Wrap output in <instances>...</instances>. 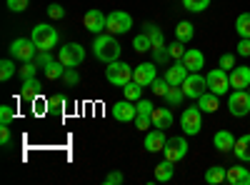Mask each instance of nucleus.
Returning <instances> with one entry per match:
<instances>
[{
    "instance_id": "obj_1",
    "label": "nucleus",
    "mask_w": 250,
    "mask_h": 185,
    "mask_svg": "<svg viewBox=\"0 0 250 185\" xmlns=\"http://www.w3.org/2000/svg\"><path fill=\"white\" fill-rule=\"evenodd\" d=\"M120 43L115 40V35H110V33H105V35H95V40H93V53H95V58L98 60H103V63H113V60H118L120 58Z\"/></svg>"
},
{
    "instance_id": "obj_2",
    "label": "nucleus",
    "mask_w": 250,
    "mask_h": 185,
    "mask_svg": "<svg viewBox=\"0 0 250 185\" xmlns=\"http://www.w3.org/2000/svg\"><path fill=\"white\" fill-rule=\"evenodd\" d=\"M30 38H33V43L38 45V50H53L60 35H58V30H55L53 25L40 23V25H35V28H33Z\"/></svg>"
},
{
    "instance_id": "obj_3",
    "label": "nucleus",
    "mask_w": 250,
    "mask_h": 185,
    "mask_svg": "<svg viewBox=\"0 0 250 185\" xmlns=\"http://www.w3.org/2000/svg\"><path fill=\"white\" fill-rule=\"evenodd\" d=\"M105 78H108L110 85L123 88L125 83L133 80V68L128 63H123V60H113V63H108V68H105Z\"/></svg>"
},
{
    "instance_id": "obj_4",
    "label": "nucleus",
    "mask_w": 250,
    "mask_h": 185,
    "mask_svg": "<svg viewBox=\"0 0 250 185\" xmlns=\"http://www.w3.org/2000/svg\"><path fill=\"white\" fill-rule=\"evenodd\" d=\"M8 50H10V58L23 60V63H28V60H35V55H38V45L33 43V38H30V40H28V38H15Z\"/></svg>"
},
{
    "instance_id": "obj_5",
    "label": "nucleus",
    "mask_w": 250,
    "mask_h": 185,
    "mask_svg": "<svg viewBox=\"0 0 250 185\" xmlns=\"http://www.w3.org/2000/svg\"><path fill=\"white\" fill-rule=\"evenodd\" d=\"M133 28V18L125 13V10H113L108 18H105V30L110 35H123Z\"/></svg>"
},
{
    "instance_id": "obj_6",
    "label": "nucleus",
    "mask_w": 250,
    "mask_h": 185,
    "mask_svg": "<svg viewBox=\"0 0 250 185\" xmlns=\"http://www.w3.org/2000/svg\"><path fill=\"white\" fill-rule=\"evenodd\" d=\"M58 60H60L65 68H78L83 60H85V48H83L80 43H68V45L60 48Z\"/></svg>"
},
{
    "instance_id": "obj_7",
    "label": "nucleus",
    "mask_w": 250,
    "mask_h": 185,
    "mask_svg": "<svg viewBox=\"0 0 250 185\" xmlns=\"http://www.w3.org/2000/svg\"><path fill=\"white\" fill-rule=\"evenodd\" d=\"M180 128L185 135H198L203 130V110L200 108H185L180 115Z\"/></svg>"
},
{
    "instance_id": "obj_8",
    "label": "nucleus",
    "mask_w": 250,
    "mask_h": 185,
    "mask_svg": "<svg viewBox=\"0 0 250 185\" xmlns=\"http://www.w3.org/2000/svg\"><path fill=\"white\" fill-rule=\"evenodd\" d=\"M205 78H208V90H210V93H215V95H225L228 90H230V73L223 70L220 65H218L215 70H210Z\"/></svg>"
},
{
    "instance_id": "obj_9",
    "label": "nucleus",
    "mask_w": 250,
    "mask_h": 185,
    "mask_svg": "<svg viewBox=\"0 0 250 185\" xmlns=\"http://www.w3.org/2000/svg\"><path fill=\"white\" fill-rule=\"evenodd\" d=\"M183 93H185V98L198 100L203 93H208V78H203L200 73H190L183 80Z\"/></svg>"
},
{
    "instance_id": "obj_10",
    "label": "nucleus",
    "mask_w": 250,
    "mask_h": 185,
    "mask_svg": "<svg viewBox=\"0 0 250 185\" xmlns=\"http://www.w3.org/2000/svg\"><path fill=\"white\" fill-rule=\"evenodd\" d=\"M228 108L233 118H245L250 113V93L248 90H235L228 98Z\"/></svg>"
},
{
    "instance_id": "obj_11",
    "label": "nucleus",
    "mask_w": 250,
    "mask_h": 185,
    "mask_svg": "<svg viewBox=\"0 0 250 185\" xmlns=\"http://www.w3.org/2000/svg\"><path fill=\"white\" fill-rule=\"evenodd\" d=\"M163 155H165V160L180 163V160L188 155V140H185L183 135H178V138H168V143H165V148H163Z\"/></svg>"
},
{
    "instance_id": "obj_12",
    "label": "nucleus",
    "mask_w": 250,
    "mask_h": 185,
    "mask_svg": "<svg viewBox=\"0 0 250 185\" xmlns=\"http://www.w3.org/2000/svg\"><path fill=\"white\" fill-rule=\"evenodd\" d=\"M105 18L108 15H103L98 8H93V10H88L85 15H83V28L90 30L93 35H100L103 30H105Z\"/></svg>"
},
{
    "instance_id": "obj_13",
    "label": "nucleus",
    "mask_w": 250,
    "mask_h": 185,
    "mask_svg": "<svg viewBox=\"0 0 250 185\" xmlns=\"http://www.w3.org/2000/svg\"><path fill=\"white\" fill-rule=\"evenodd\" d=\"M155 78H158L155 63H140V65L133 70V80H135V83H140L143 88H150Z\"/></svg>"
},
{
    "instance_id": "obj_14",
    "label": "nucleus",
    "mask_w": 250,
    "mask_h": 185,
    "mask_svg": "<svg viewBox=\"0 0 250 185\" xmlns=\"http://www.w3.org/2000/svg\"><path fill=\"white\" fill-rule=\"evenodd\" d=\"M135 115H138V108L133 100H120L113 105V118L118 123H130V120H135Z\"/></svg>"
},
{
    "instance_id": "obj_15",
    "label": "nucleus",
    "mask_w": 250,
    "mask_h": 185,
    "mask_svg": "<svg viewBox=\"0 0 250 185\" xmlns=\"http://www.w3.org/2000/svg\"><path fill=\"white\" fill-rule=\"evenodd\" d=\"M230 88H235V90L250 88V65H235L230 70Z\"/></svg>"
},
{
    "instance_id": "obj_16",
    "label": "nucleus",
    "mask_w": 250,
    "mask_h": 185,
    "mask_svg": "<svg viewBox=\"0 0 250 185\" xmlns=\"http://www.w3.org/2000/svg\"><path fill=\"white\" fill-rule=\"evenodd\" d=\"M165 143H168V138H165V130L155 128V130H150L148 135H145V150H148V153H163Z\"/></svg>"
},
{
    "instance_id": "obj_17",
    "label": "nucleus",
    "mask_w": 250,
    "mask_h": 185,
    "mask_svg": "<svg viewBox=\"0 0 250 185\" xmlns=\"http://www.w3.org/2000/svg\"><path fill=\"white\" fill-rule=\"evenodd\" d=\"M190 75V70H188L185 65H183V60H175V65H170V68H165V80H168L170 85H183V80Z\"/></svg>"
},
{
    "instance_id": "obj_18",
    "label": "nucleus",
    "mask_w": 250,
    "mask_h": 185,
    "mask_svg": "<svg viewBox=\"0 0 250 185\" xmlns=\"http://www.w3.org/2000/svg\"><path fill=\"white\" fill-rule=\"evenodd\" d=\"M183 65L190 70V73H200V68L205 65V55L198 48H188L183 55Z\"/></svg>"
},
{
    "instance_id": "obj_19",
    "label": "nucleus",
    "mask_w": 250,
    "mask_h": 185,
    "mask_svg": "<svg viewBox=\"0 0 250 185\" xmlns=\"http://www.w3.org/2000/svg\"><path fill=\"white\" fill-rule=\"evenodd\" d=\"M213 145H215L220 153H230V150L235 148V138H233L230 130H218L215 138H213Z\"/></svg>"
},
{
    "instance_id": "obj_20",
    "label": "nucleus",
    "mask_w": 250,
    "mask_h": 185,
    "mask_svg": "<svg viewBox=\"0 0 250 185\" xmlns=\"http://www.w3.org/2000/svg\"><path fill=\"white\" fill-rule=\"evenodd\" d=\"M150 120H153V128L165 130V128L173 125V113H170V108H155L153 115H150Z\"/></svg>"
},
{
    "instance_id": "obj_21",
    "label": "nucleus",
    "mask_w": 250,
    "mask_h": 185,
    "mask_svg": "<svg viewBox=\"0 0 250 185\" xmlns=\"http://www.w3.org/2000/svg\"><path fill=\"white\" fill-rule=\"evenodd\" d=\"M228 183L230 185H250V168H243V165L228 168Z\"/></svg>"
},
{
    "instance_id": "obj_22",
    "label": "nucleus",
    "mask_w": 250,
    "mask_h": 185,
    "mask_svg": "<svg viewBox=\"0 0 250 185\" xmlns=\"http://www.w3.org/2000/svg\"><path fill=\"white\" fill-rule=\"evenodd\" d=\"M143 33L150 38V45H153V50L165 48V38H163V30H160L158 25H153V23H145V25H143Z\"/></svg>"
},
{
    "instance_id": "obj_23",
    "label": "nucleus",
    "mask_w": 250,
    "mask_h": 185,
    "mask_svg": "<svg viewBox=\"0 0 250 185\" xmlns=\"http://www.w3.org/2000/svg\"><path fill=\"white\" fill-rule=\"evenodd\" d=\"M218 98H220V95H215V93H210V90H208V93H203V95L198 98V108H200L203 113H215V110L220 108Z\"/></svg>"
},
{
    "instance_id": "obj_24",
    "label": "nucleus",
    "mask_w": 250,
    "mask_h": 185,
    "mask_svg": "<svg viewBox=\"0 0 250 185\" xmlns=\"http://www.w3.org/2000/svg\"><path fill=\"white\" fill-rule=\"evenodd\" d=\"M193 35H195V25L190 20H180L175 25V40H180V43H190Z\"/></svg>"
},
{
    "instance_id": "obj_25",
    "label": "nucleus",
    "mask_w": 250,
    "mask_h": 185,
    "mask_svg": "<svg viewBox=\"0 0 250 185\" xmlns=\"http://www.w3.org/2000/svg\"><path fill=\"white\" fill-rule=\"evenodd\" d=\"M173 175H175V163L173 160H163L155 165V180L158 183H168Z\"/></svg>"
},
{
    "instance_id": "obj_26",
    "label": "nucleus",
    "mask_w": 250,
    "mask_h": 185,
    "mask_svg": "<svg viewBox=\"0 0 250 185\" xmlns=\"http://www.w3.org/2000/svg\"><path fill=\"white\" fill-rule=\"evenodd\" d=\"M235 158L238 160H243V163H250V133L248 135H240L238 140H235Z\"/></svg>"
},
{
    "instance_id": "obj_27",
    "label": "nucleus",
    "mask_w": 250,
    "mask_h": 185,
    "mask_svg": "<svg viewBox=\"0 0 250 185\" xmlns=\"http://www.w3.org/2000/svg\"><path fill=\"white\" fill-rule=\"evenodd\" d=\"M40 90H43V85H40L38 78L23 80V98H25V100H35V98L40 95Z\"/></svg>"
},
{
    "instance_id": "obj_28",
    "label": "nucleus",
    "mask_w": 250,
    "mask_h": 185,
    "mask_svg": "<svg viewBox=\"0 0 250 185\" xmlns=\"http://www.w3.org/2000/svg\"><path fill=\"white\" fill-rule=\"evenodd\" d=\"M228 180V168H220V165H213L205 170V183L210 185H218V183H225Z\"/></svg>"
},
{
    "instance_id": "obj_29",
    "label": "nucleus",
    "mask_w": 250,
    "mask_h": 185,
    "mask_svg": "<svg viewBox=\"0 0 250 185\" xmlns=\"http://www.w3.org/2000/svg\"><path fill=\"white\" fill-rule=\"evenodd\" d=\"M183 98H185V93H183V85H170V90L165 93V103H168V108H175V105H180L183 103Z\"/></svg>"
},
{
    "instance_id": "obj_30",
    "label": "nucleus",
    "mask_w": 250,
    "mask_h": 185,
    "mask_svg": "<svg viewBox=\"0 0 250 185\" xmlns=\"http://www.w3.org/2000/svg\"><path fill=\"white\" fill-rule=\"evenodd\" d=\"M123 95H125V100L138 103V100H140V95H143V85H140V83H135V80H130V83H125V85H123Z\"/></svg>"
},
{
    "instance_id": "obj_31",
    "label": "nucleus",
    "mask_w": 250,
    "mask_h": 185,
    "mask_svg": "<svg viewBox=\"0 0 250 185\" xmlns=\"http://www.w3.org/2000/svg\"><path fill=\"white\" fill-rule=\"evenodd\" d=\"M43 73H45L48 80H58V78L65 75V65H62L60 60H53V63H48V65L43 68Z\"/></svg>"
},
{
    "instance_id": "obj_32",
    "label": "nucleus",
    "mask_w": 250,
    "mask_h": 185,
    "mask_svg": "<svg viewBox=\"0 0 250 185\" xmlns=\"http://www.w3.org/2000/svg\"><path fill=\"white\" fill-rule=\"evenodd\" d=\"M235 30L240 38H250V13H240L235 20Z\"/></svg>"
},
{
    "instance_id": "obj_33",
    "label": "nucleus",
    "mask_w": 250,
    "mask_h": 185,
    "mask_svg": "<svg viewBox=\"0 0 250 185\" xmlns=\"http://www.w3.org/2000/svg\"><path fill=\"white\" fill-rule=\"evenodd\" d=\"M133 50H135V53H148V50H153V45H150V38L145 35V33L135 35V38H133Z\"/></svg>"
},
{
    "instance_id": "obj_34",
    "label": "nucleus",
    "mask_w": 250,
    "mask_h": 185,
    "mask_svg": "<svg viewBox=\"0 0 250 185\" xmlns=\"http://www.w3.org/2000/svg\"><path fill=\"white\" fill-rule=\"evenodd\" d=\"M183 8L190 13H203L210 8V0H183Z\"/></svg>"
},
{
    "instance_id": "obj_35",
    "label": "nucleus",
    "mask_w": 250,
    "mask_h": 185,
    "mask_svg": "<svg viewBox=\"0 0 250 185\" xmlns=\"http://www.w3.org/2000/svg\"><path fill=\"white\" fill-rule=\"evenodd\" d=\"M15 75V63L10 58H5L3 63H0V80H3V83H8V80Z\"/></svg>"
},
{
    "instance_id": "obj_36",
    "label": "nucleus",
    "mask_w": 250,
    "mask_h": 185,
    "mask_svg": "<svg viewBox=\"0 0 250 185\" xmlns=\"http://www.w3.org/2000/svg\"><path fill=\"white\" fill-rule=\"evenodd\" d=\"M150 90H153L158 98H165V93L170 90V83H168L165 78H155V80H153V85H150Z\"/></svg>"
},
{
    "instance_id": "obj_37",
    "label": "nucleus",
    "mask_w": 250,
    "mask_h": 185,
    "mask_svg": "<svg viewBox=\"0 0 250 185\" xmlns=\"http://www.w3.org/2000/svg\"><path fill=\"white\" fill-rule=\"evenodd\" d=\"M38 70H40V68L35 65V60H28V63H23V68H20L18 73H20V78H23V80H28V78H35Z\"/></svg>"
},
{
    "instance_id": "obj_38",
    "label": "nucleus",
    "mask_w": 250,
    "mask_h": 185,
    "mask_svg": "<svg viewBox=\"0 0 250 185\" xmlns=\"http://www.w3.org/2000/svg\"><path fill=\"white\" fill-rule=\"evenodd\" d=\"M185 43H180V40H175V43H170L168 45V53H170V58L173 60H183V55H185Z\"/></svg>"
},
{
    "instance_id": "obj_39",
    "label": "nucleus",
    "mask_w": 250,
    "mask_h": 185,
    "mask_svg": "<svg viewBox=\"0 0 250 185\" xmlns=\"http://www.w3.org/2000/svg\"><path fill=\"white\" fill-rule=\"evenodd\" d=\"M48 63H53V55H50V50H38V55H35V65L43 70Z\"/></svg>"
},
{
    "instance_id": "obj_40",
    "label": "nucleus",
    "mask_w": 250,
    "mask_h": 185,
    "mask_svg": "<svg viewBox=\"0 0 250 185\" xmlns=\"http://www.w3.org/2000/svg\"><path fill=\"white\" fill-rule=\"evenodd\" d=\"M135 108H138V115H153V110H155L153 103L150 100H143V98L135 103Z\"/></svg>"
},
{
    "instance_id": "obj_41",
    "label": "nucleus",
    "mask_w": 250,
    "mask_h": 185,
    "mask_svg": "<svg viewBox=\"0 0 250 185\" xmlns=\"http://www.w3.org/2000/svg\"><path fill=\"white\" fill-rule=\"evenodd\" d=\"M13 118H15V110L10 105H0V125H10Z\"/></svg>"
},
{
    "instance_id": "obj_42",
    "label": "nucleus",
    "mask_w": 250,
    "mask_h": 185,
    "mask_svg": "<svg viewBox=\"0 0 250 185\" xmlns=\"http://www.w3.org/2000/svg\"><path fill=\"white\" fill-rule=\"evenodd\" d=\"M220 68L230 73V70L235 68V55H233V53H223V55H220Z\"/></svg>"
},
{
    "instance_id": "obj_43",
    "label": "nucleus",
    "mask_w": 250,
    "mask_h": 185,
    "mask_svg": "<svg viewBox=\"0 0 250 185\" xmlns=\"http://www.w3.org/2000/svg\"><path fill=\"white\" fill-rule=\"evenodd\" d=\"M48 18H50V20H62V18H65V8L58 5V3H53V5L48 8Z\"/></svg>"
},
{
    "instance_id": "obj_44",
    "label": "nucleus",
    "mask_w": 250,
    "mask_h": 185,
    "mask_svg": "<svg viewBox=\"0 0 250 185\" xmlns=\"http://www.w3.org/2000/svg\"><path fill=\"white\" fill-rule=\"evenodd\" d=\"M62 80H65L68 85H78L80 83V73L75 68H65V75H62Z\"/></svg>"
},
{
    "instance_id": "obj_45",
    "label": "nucleus",
    "mask_w": 250,
    "mask_h": 185,
    "mask_svg": "<svg viewBox=\"0 0 250 185\" xmlns=\"http://www.w3.org/2000/svg\"><path fill=\"white\" fill-rule=\"evenodd\" d=\"M65 103H68L65 95H60V93H58V95H50V98H48V108L58 110V108H65Z\"/></svg>"
},
{
    "instance_id": "obj_46",
    "label": "nucleus",
    "mask_w": 250,
    "mask_h": 185,
    "mask_svg": "<svg viewBox=\"0 0 250 185\" xmlns=\"http://www.w3.org/2000/svg\"><path fill=\"white\" fill-rule=\"evenodd\" d=\"M28 5H30V0H8V10L13 13H23Z\"/></svg>"
},
{
    "instance_id": "obj_47",
    "label": "nucleus",
    "mask_w": 250,
    "mask_h": 185,
    "mask_svg": "<svg viewBox=\"0 0 250 185\" xmlns=\"http://www.w3.org/2000/svg\"><path fill=\"white\" fill-rule=\"evenodd\" d=\"M235 53H238L240 58H250V38H240V43H238Z\"/></svg>"
},
{
    "instance_id": "obj_48",
    "label": "nucleus",
    "mask_w": 250,
    "mask_h": 185,
    "mask_svg": "<svg viewBox=\"0 0 250 185\" xmlns=\"http://www.w3.org/2000/svg\"><path fill=\"white\" fill-rule=\"evenodd\" d=\"M135 128H138V130H148V128H153L150 115H135Z\"/></svg>"
},
{
    "instance_id": "obj_49",
    "label": "nucleus",
    "mask_w": 250,
    "mask_h": 185,
    "mask_svg": "<svg viewBox=\"0 0 250 185\" xmlns=\"http://www.w3.org/2000/svg\"><path fill=\"white\" fill-rule=\"evenodd\" d=\"M10 140H13V133H10V128H8V125H0V145H3V148H8V145H10Z\"/></svg>"
},
{
    "instance_id": "obj_50",
    "label": "nucleus",
    "mask_w": 250,
    "mask_h": 185,
    "mask_svg": "<svg viewBox=\"0 0 250 185\" xmlns=\"http://www.w3.org/2000/svg\"><path fill=\"white\" fill-rule=\"evenodd\" d=\"M153 58H155V63H168L170 60V53H168V48H158V50H153Z\"/></svg>"
},
{
    "instance_id": "obj_51",
    "label": "nucleus",
    "mask_w": 250,
    "mask_h": 185,
    "mask_svg": "<svg viewBox=\"0 0 250 185\" xmlns=\"http://www.w3.org/2000/svg\"><path fill=\"white\" fill-rule=\"evenodd\" d=\"M123 180H125V178H123V173H118V170L110 173V175H105V185H120Z\"/></svg>"
},
{
    "instance_id": "obj_52",
    "label": "nucleus",
    "mask_w": 250,
    "mask_h": 185,
    "mask_svg": "<svg viewBox=\"0 0 250 185\" xmlns=\"http://www.w3.org/2000/svg\"><path fill=\"white\" fill-rule=\"evenodd\" d=\"M248 93H250V88H248Z\"/></svg>"
}]
</instances>
